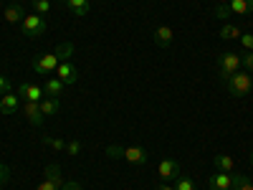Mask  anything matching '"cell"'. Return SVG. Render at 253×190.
<instances>
[{
	"instance_id": "6da1fadb",
	"label": "cell",
	"mask_w": 253,
	"mask_h": 190,
	"mask_svg": "<svg viewBox=\"0 0 253 190\" xmlns=\"http://www.w3.org/2000/svg\"><path fill=\"white\" fill-rule=\"evenodd\" d=\"M107 157H114V160H126L129 165H137V167H144L150 162V155H147L144 147H119V144H109L107 147Z\"/></svg>"
},
{
	"instance_id": "7a4b0ae2",
	"label": "cell",
	"mask_w": 253,
	"mask_h": 190,
	"mask_svg": "<svg viewBox=\"0 0 253 190\" xmlns=\"http://www.w3.org/2000/svg\"><path fill=\"white\" fill-rule=\"evenodd\" d=\"M223 87L228 89L230 96H246L253 89V76L248 71H236L223 79Z\"/></svg>"
},
{
	"instance_id": "3957f363",
	"label": "cell",
	"mask_w": 253,
	"mask_h": 190,
	"mask_svg": "<svg viewBox=\"0 0 253 190\" xmlns=\"http://www.w3.org/2000/svg\"><path fill=\"white\" fill-rule=\"evenodd\" d=\"M236 71H241V53H236V51L220 53L218 56V76H220V81L230 74H236Z\"/></svg>"
},
{
	"instance_id": "277c9868",
	"label": "cell",
	"mask_w": 253,
	"mask_h": 190,
	"mask_svg": "<svg viewBox=\"0 0 253 190\" xmlns=\"http://www.w3.org/2000/svg\"><path fill=\"white\" fill-rule=\"evenodd\" d=\"M63 175H61V167L56 162L46 165V170H43V180H41V185L36 190H61L63 188Z\"/></svg>"
},
{
	"instance_id": "5b68a950",
	"label": "cell",
	"mask_w": 253,
	"mask_h": 190,
	"mask_svg": "<svg viewBox=\"0 0 253 190\" xmlns=\"http://www.w3.org/2000/svg\"><path fill=\"white\" fill-rule=\"evenodd\" d=\"M58 56L56 53H41V56H36L33 61H31V69L38 74V76H48V74H53L56 69H58Z\"/></svg>"
},
{
	"instance_id": "8992f818",
	"label": "cell",
	"mask_w": 253,
	"mask_h": 190,
	"mask_svg": "<svg viewBox=\"0 0 253 190\" xmlns=\"http://www.w3.org/2000/svg\"><path fill=\"white\" fill-rule=\"evenodd\" d=\"M20 31H23V36H28V38L43 36V33H46V18H43V15H38V13L26 15V18H23V23H20Z\"/></svg>"
},
{
	"instance_id": "52a82bcc",
	"label": "cell",
	"mask_w": 253,
	"mask_h": 190,
	"mask_svg": "<svg viewBox=\"0 0 253 190\" xmlns=\"http://www.w3.org/2000/svg\"><path fill=\"white\" fill-rule=\"evenodd\" d=\"M182 173H180V162L177 160H172V157H165V160H160V165H157V178L162 180V183H172L175 178H180Z\"/></svg>"
},
{
	"instance_id": "ba28073f",
	"label": "cell",
	"mask_w": 253,
	"mask_h": 190,
	"mask_svg": "<svg viewBox=\"0 0 253 190\" xmlns=\"http://www.w3.org/2000/svg\"><path fill=\"white\" fill-rule=\"evenodd\" d=\"M208 188L210 190H230L233 188V173H223V170L213 173L208 178Z\"/></svg>"
},
{
	"instance_id": "9c48e42d",
	"label": "cell",
	"mask_w": 253,
	"mask_h": 190,
	"mask_svg": "<svg viewBox=\"0 0 253 190\" xmlns=\"http://www.w3.org/2000/svg\"><path fill=\"white\" fill-rule=\"evenodd\" d=\"M53 74H56V79H61L63 84H76V79H79V69L74 66L71 61H61L58 69H56Z\"/></svg>"
},
{
	"instance_id": "30bf717a",
	"label": "cell",
	"mask_w": 253,
	"mask_h": 190,
	"mask_svg": "<svg viewBox=\"0 0 253 190\" xmlns=\"http://www.w3.org/2000/svg\"><path fill=\"white\" fill-rule=\"evenodd\" d=\"M152 38H155V44H157L160 48H170V46L175 44V31H172L170 26H157L155 33H152Z\"/></svg>"
},
{
	"instance_id": "8fae6325",
	"label": "cell",
	"mask_w": 253,
	"mask_h": 190,
	"mask_svg": "<svg viewBox=\"0 0 253 190\" xmlns=\"http://www.w3.org/2000/svg\"><path fill=\"white\" fill-rule=\"evenodd\" d=\"M18 96H23V101H41L46 96V92H43V87H38V84H20Z\"/></svg>"
},
{
	"instance_id": "7c38bea8",
	"label": "cell",
	"mask_w": 253,
	"mask_h": 190,
	"mask_svg": "<svg viewBox=\"0 0 253 190\" xmlns=\"http://www.w3.org/2000/svg\"><path fill=\"white\" fill-rule=\"evenodd\" d=\"M23 114H26V119H28L33 127L43 124V112H41V104H38V101H23Z\"/></svg>"
},
{
	"instance_id": "4fadbf2b",
	"label": "cell",
	"mask_w": 253,
	"mask_h": 190,
	"mask_svg": "<svg viewBox=\"0 0 253 190\" xmlns=\"http://www.w3.org/2000/svg\"><path fill=\"white\" fill-rule=\"evenodd\" d=\"M38 104H41V112H43V117H53V114L61 112V99H58V96H43Z\"/></svg>"
},
{
	"instance_id": "5bb4252c",
	"label": "cell",
	"mask_w": 253,
	"mask_h": 190,
	"mask_svg": "<svg viewBox=\"0 0 253 190\" xmlns=\"http://www.w3.org/2000/svg\"><path fill=\"white\" fill-rule=\"evenodd\" d=\"M5 23H23V18H26V8L20 5V3H13L5 8Z\"/></svg>"
},
{
	"instance_id": "9a60e30c",
	"label": "cell",
	"mask_w": 253,
	"mask_h": 190,
	"mask_svg": "<svg viewBox=\"0 0 253 190\" xmlns=\"http://www.w3.org/2000/svg\"><path fill=\"white\" fill-rule=\"evenodd\" d=\"M228 10H230V15H248V13H253V0H230Z\"/></svg>"
},
{
	"instance_id": "2e32d148",
	"label": "cell",
	"mask_w": 253,
	"mask_h": 190,
	"mask_svg": "<svg viewBox=\"0 0 253 190\" xmlns=\"http://www.w3.org/2000/svg\"><path fill=\"white\" fill-rule=\"evenodd\" d=\"M63 5H66V8L71 10V15H76V18L86 15V13L91 10V3H89V0H66Z\"/></svg>"
},
{
	"instance_id": "e0dca14e",
	"label": "cell",
	"mask_w": 253,
	"mask_h": 190,
	"mask_svg": "<svg viewBox=\"0 0 253 190\" xmlns=\"http://www.w3.org/2000/svg\"><path fill=\"white\" fill-rule=\"evenodd\" d=\"M0 112L3 114H15L18 112V94L8 92L5 96H0Z\"/></svg>"
},
{
	"instance_id": "ac0fdd59",
	"label": "cell",
	"mask_w": 253,
	"mask_h": 190,
	"mask_svg": "<svg viewBox=\"0 0 253 190\" xmlns=\"http://www.w3.org/2000/svg\"><path fill=\"white\" fill-rule=\"evenodd\" d=\"M218 36H220L223 41H238V38L243 36V28L236 26V23H223V28H220Z\"/></svg>"
},
{
	"instance_id": "d6986e66",
	"label": "cell",
	"mask_w": 253,
	"mask_h": 190,
	"mask_svg": "<svg viewBox=\"0 0 253 190\" xmlns=\"http://www.w3.org/2000/svg\"><path fill=\"white\" fill-rule=\"evenodd\" d=\"M63 84L61 79H56V76H51V79H46V87H43V92H46V96H61L63 94Z\"/></svg>"
},
{
	"instance_id": "ffe728a7",
	"label": "cell",
	"mask_w": 253,
	"mask_h": 190,
	"mask_svg": "<svg viewBox=\"0 0 253 190\" xmlns=\"http://www.w3.org/2000/svg\"><path fill=\"white\" fill-rule=\"evenodd\" d=\"M213 165L218 167V170H223V173H233L236 160L230 157V155H215V157H213Z\"/></svg>"
},
{
	"instance_id": "44dd1931",
	"label": "cell",
	"mask_w": 253,
	"mask_h": 190,
	"mask_svg": "<svg viewBox=\"0 0 253 190\" xmlns=\"http://www.w3.org/2000/svg\"><path fill=\"white\" fill-rule=\"evenodd\" d=\"M41 144H46V147H51V150H56V152H63L66 150V140H61V137H41Z\"/></svg>"
},
{
	"instance_id": "7402d4cb",
	"label": "cell",
	"mask_w": 253,
	"mask_h": 190,
	"mask_svg": "<svg viewBox=\"0 0 253 190\" xmlns=\"http://www.w3.org/2000/svg\"><path fill=\"white\" fill-rule=\"evenodd\" d=\"M230 190H253V180H248L243 173H233V188Z\"/></svg>"
},
{
	"instance_id": "603a6c76",
	"label": "cell",
	"mask_w": 253,
	"mask_h": 190,
	"mask_svg": "<svg viewBox=\"0 0 253 190\" xmlns=\"http://www.w3.org/2000/svg\"><path fill=\"white\" fill-rule=\"evenodd\" d=\"M56 56H58V61H71V53H74V44H58L56 46V51H53Z\"/></svg>"
},
{
	"instance_id": "cb8c5ba5",
	"label": "cell",
	"mask_w": 253,
	"mask_h": 190,
	"mask_svg": "<svg viewBox=\"0 0 253 190\" xmlns=\"http://www.w3.org/2000/svg\"><path fill=\"white\" fill-rule=\"evenodd\" d=\"M172 183H175V190H198L195 183H193V178H187V175H180Z\"/></svg>"
},
{
	"instance_id": "d4e9b609",
	"label": "cell",
	"mask_w": 253,
	"mask_h": 190,
	"mask_svg": "<svg viewBox=\"0 0 253 190\" xmlns=\"http://www.w3.org/2000/svg\"><path fill=\"white\" fill-rule=\"evenodd\" d=\"M31 8H33V13H38V15H46V13L51 10V0H31Z\"/></svg>"
},
{
	"instance_id": "484cf974",
	"label": "cell",
	"mask_w": 253,
	"mask_h": 190,
	"mask_svg": "<svg viewBox=\"0 0 253 190\" xmlns=\"http://www.w3.org/2000/svg\"><path fill=\"white\" fill-rule=\"evenodd\" d=\"M241 66H243V71L253 74V51H243L241 53Z\"/></svg>"
},
{
	"instance_id": "4316f807",
	"label": "cell",
	"mask_w": 253,
	"mask_h": 190,
	"mask_svg": "<svg viewBox=\"0 0 253 190\" xmlns=\"http://www.w3.org/2000/svg\"><path fill=\"white\" fill-rule=\"evenodd\" d=\"M66 152H69L71 157H79V155H81V142H79V140H69V142H66Z\"/></svg>"
},
{
	"instance_id": "83f0119b",
	"label": "cell",
	"mask_w": 253,
	"mask_h": 190,
	"mask_svg": "<svg viewBox=\"0 0 253 190\" xmlns=\"http://www.w3.org/2000/svg\"><path fill=\"white\" fill-rule=\"evenodd\" d=\"M241 46H243V51H253V33H243L241 38Z\"/></svg>"
},
{
	"instance_id": "f1b7e54d",
	"label": "cell",
	"mask_w": 253,
	"mask_h": 190,
	"mask_svg": "<svg viewBox=\"0 0 253 190\" xmlns=\"http://www.w3.org/2000/svg\"><path fill=\"white\" fill-rule=\"evenodd\" d=\"M213 13H215V18H218V20H228V18H230L228 5H215V10H213Z\"/></svg>"
},
{
	"instance_id": "f546056e",
	"label": "cell",
	"mask_w": 253,
	"mask_h": 190,
	"mask_svg": "<svg viewBox=\"0 0 253 190\" xmlns=\"http://www.w3.org/2000/svg\"><path fill=\"white\" fill-rule=\"evenodd\" d=\"M10 180V167L5 162H0V185H5Z\"/></svg>"
},
{
	"instance_id": "4dcf8cb0",
	"label": "cell",
	"mask_w": 253,
	"mask_h": 190,
	"mask_svg": "<svg viewBox=\"0 0 253 190\" xmlns=\"http://www.w3.org/2000/svg\"><path fill=\"white\" fill-rule=\"evenodd\" d=\"M8 92H10V81H8V76L0 74V96H5Z\"/></svg>"
},
{
	"instance_id": "1f68e13d",
	"label": "cell",
	"mask_w": 253,
	"mask_h": 190,
	"mask_svg": "<svg viewBox=\"0 0 253 190\" xmlns=\"http://www.w3.org/2000/svg\"><path fill=\"white\" fill-rule=\"evenodd\" d=\"M61 190H81V183L79 180H66Z\"/></svg>"
},
{
	"instance_id": "d6a6232c",
	"label": "cell",
	"mask_w": 253,
	"mask_h": 190,
	"mask_svg": "<svg viewBox=\"0 0 253 190\" xmlns=\"http://www.w3.org/2000/svg\"><path fill=\"white\" fill-rule=\"evenodd\" d=\"M155 190H175V185H170V183H160Z\"/></svg>"
},
{
	"instance_id": "836d02e7",
	"label": "cell",
	"mask_w": 253,
	"mask_h": 190,
	"mask_svg": "<svg viewBox=\"0 0 253 190\" xmlns=\"http://www.w3.org/2000/svg\"><path fill=\"white\" fill-rule=\"evenodd\" d=\"M230 3V0H218V5H228Z\"/></svg>"
},
{
	"instance_id": "e575fe53",
	"label": "cell",
	"mask_w": 253,
	"mask_h": 190,
	"mask_svg": "<svg viewBox=\"0 0 253 190\" xmlns=\"http://www.w3.org/2000/svg\"><path fill=\"white\" fill-rule=\"evenodd\" d=\"M248 162H251V165H253V150H251V155H248Z\"/></svg>"
},
{
	"instance_id": "d590c367",
	"label": "cell",
	"mask_w": 253,
	"mask_h": 190,
	"mask_svg": "<svg viewBox=\"0 0 253 190\" xmlns=\"http://www.w3.org/2000/svg\"><path fill=\"white\" fill-rule=\"evenodd\" d=\"M58 3H66V0H58Z\"/></svg>"
},
{
	"instance_id": "8d00e7d4",
	"label": "cell",
	"mask_w": 253,
	"mask_h": 190,
	"mask_svg": "<svg viewBox=\"0 0 253 190\" xmlns=\"http://www.w3.org/2000/svg\"><path fill=\"white\" fill-rule=\"evenodd\" d=\"M0 190H3V185H0Z\"/></svg>"
},
{
	"instance_id": "74e56055",
	"label": "cell",
	"mask_w": 253,
	"mask_h": 190,
	"mask_svg": "<svg viewBox=\"0 0 253 190\" xmlns=\"http://www.w3.org/2000/svg\"><path fill=\"white\" fill-rule=\"evenodd\" d=\"M13 3H18V0H13Z\"/></svg>"
}]
</instances>
